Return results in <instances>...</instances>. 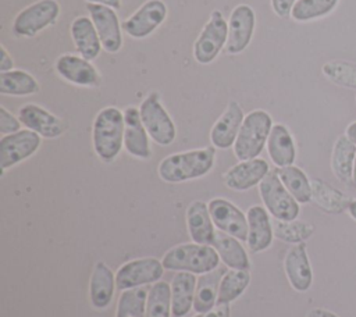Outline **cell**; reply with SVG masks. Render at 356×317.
I'll return each instance as SVG.
<instances>
[{"label":"cell","instance_id":"obj_43","mask_svg":"<svg viewBox=\"0 0 356 317\" xmlns=\"http://www.w3.org/2000/svg\"><path fill=\"white\" fill-rule=\"evenodd\" d=\"M86 3H93V4H102L111 7L114 10H118L121 7V0H85Z\"/></svg>","mask_w":356,"mask_h":317},{"label":"cell","instance_id":"obj_15","mask_svg":"<svg viewBox=\"0 0 356 317\" xmlns=\"http://www.w3.org/2000/svg\"><path fill=\"white\" fill-rule=\"evenodd\" d=\"M207 204L214 227L218 231L239 241L248 239V218L238 206L222 197H214Z\"/></svg>","mask_w":356,"mask_h":317},{"label":"cell","instance_id":"obj_14","mask_svg":"<svg viewBox=\"0 0 356 317\" xmlns=\"http://www.w3.org/2000/svg\"><path fill=\"white\" fill-rule=\"evenodd\" d=\"M54 70L61 79L75 86L96 88L102 82L100 74L92 61L79 54L65 53L58 56L54 63Z\"/></svg>","mask_w":356,"mask_h":317},{"label":"cell","instance_id":"obj_24","mask_svg":"<svg viewBox=\"0 0 356 317\" xmlns=\"http://www.w3.org/2000/svg\"><path fill=\"white\" fill-rule=\"evenodd\" d=\"M115 288V274L104 261H97L89 281V299L92 306L106 309L113 300Z\"/></svg>","mask_w":356,"mask_h":317},{"label":"cell","instance_id":"obj_23","mask_svg":"<svg viewBox=\"0 0 356 317\" xmlns=\"http://www.w3.org/2000/svg\"><path fill=\"white\" fill-rule=\"evenodd\" d=\"M186 227L193 242L200 245H213L216 228L211 220L209 204L202 200H195L186 209Z\"/></svg>","mask_w":356,"mask_h":317},{"label":"cell","instance_id":"obj_11","mask_svg":"<svg viewBox=\"0 0 356 317\" xmlns=\"http://www.w3.org/2000/svg\"><path fill=\"white\" fill-rule=\"evenodd\" d=\"M86 10L99 33L103 50L110 54L118 53L122 47L124 39L122 24L120 22L115 10L107 6L93 3H88Z\"/></svg>","mask_w":356,"mask_h":317},{"label":"cell","instance_id":"obj_2","mask_svg":"<svg viewBox=\"0 0 356 317\" xmlns=\"http://www.w3.org/2000/svg\"><path fill=\"white\" fill-rule=\"evenodd\" d=\"M92 143L102 161H114L124 146V111L114 106L102 108L93 120Z\"/></svg>","mask_w":356,"mask_h":317},{"label":"cell","instance_id":"obj_6","mask_svg":"<svg viewBox=\"0 0 356 317\" xmlns=\"http://www.w3.org/2000/svg\"><path fill=\"white\" fill-rule=\"evenodd\" d=\"M139 113L142 122L150 136V139L160 145L168 146L175 140L177 128L160 101V96L157 92H150L140 103Z\"/></svg>","mask_w":356,"mask_h":317},{"label":"cell","instance_id":"obj_42","mask_svg":"<svg viewBox=\"0 0 356 317\" xmlns=\"http://www.w3.org/2000/svg\"><path fill=\"white\" fill-rule=\"evenodd\" d=\"M0 51H1V57H0V72H7L11 71L14 67V61L11 58V56L8 54L7 49L1 44L0 46Z\"/></svg>","mask_w":356,"mask_h":317},{"label":"cell","instance_id":"obj_21","mask_svg":"<svg viewBox=\"0 0 356 317\" xmlns=\"http://www.w3.org/2000/svg\"><path fill=\"white\" fill-rule=\"evenodd\" d=\"M284 268L291 286L298 292H306L313 281L312 267L306 252V245L296 243L285 254Z\"/></svg>","mask_w":356,"mask_h":317},{"label":"cell","instance_id":"obj_34","mask_svg":"<svg viewBox=\"0 0 356 317\" xmlns=\"http://www.w3.org/2000/svg\"><path fill=\"white\" fill-rule=\"evenodd\" d=\"M147 293L149 289L146 286L121 291L115 317H146Z\"/></svg>","mask_w":356,"mask_h":317},{"label":"cell","instance_id":"obj_44","mask_svg":"<svg viewBox=\"0 0 356 317\" xmlns=\"http://www.w3.org/2000/svg\"><path fill=\"white\" fill-rule=\"evenodd\" d=\"M306 317H338L337 314H334L332 311L324 310V309H312Z\"/></svg>","mask_w":356,"mask_h":317},{"label":"cell","instance_id":"obj_3","mask_svg":"<svg viewBox=\"0 0 356 317\" xmlns=\"http://www.w3.org/2000/svg\"><path fill=\"white\" fill-rule=\"evenodd\" d=\"M163 266L168 271H185L192 274H207L217 270L220 256L210 245L200 243H181L163 256Z\"/></svg>","mask_w":356,"mask_h":317},{"label":"cell","instance_id":"obj_40","mask_svg":"<svg viewBox=\"0 0 356 317\" xmlns=\"http://www.w3.org/2000/svg\"><path fill=\"white\" fill-rule=\"evenodd\" d=\"M271 1V8L275 15L280 18H286L291 15L293 6L296 4L298 0H270Z\"/></svg>","mask_w":356,"mask_h":317},{"label":"cell","instance_id":"obj_16","mask_svg":"<svg viewBox=\"0 0 356 317\" xmlns=\"http://www.w3.org/2000/svg\"><path fill=\"white\" fill-rule=\"evenodd\" d=\"M18 118L26 129H31L46 139L61 136L67 128L61 118L35 103H26L19 107Z\"/></svg>","mask_w":356,"mask_h":317},{"label":"cell","instance_id":"obj_27","mask_svg":"<svg viewBox=\"0 0 356 317\" xmlns=\"http://www.w3.org/2000/svg\"><path fill=\"white\" fill-rule=\"evenodd\" d=\"M220 256V260L231 270H249L250 261L249 256L242 246L241 241L224 234L221 231L216 232V238L211 245Z\"/></svg>","mask_w":356,"mask_h":317},{"label":"cell","instance_id":"obj_18","mask_svg":"<svg viewBox=\"0 0 356 317\" xmlns=\"http://www.w3.org/2000/svg\"><path fill=\"white\" fill-rule=\"evenodd\" d=\"M149 138L139 108L128 106L124 110V149L136 158L147 160L152 156Z\"/></svg>","mask_w":356,"mask_h":317},{"label":"cell","instance_id":"obj_32","mask_svg":"<svg viewBox=\"0 0 356 317\" xmlns=\"http://www.w3.org/2000/svg\"><path fill=\"white\" fill-rule=\"evenodd\" d=\"M275 170L281 182L298 203H309L312 200V184L299 167L288 165Z\"/></svg>","mask_w":356,"mask_h":317},{"label":"cell","instance_id":"obj_4","mask_svg":"<svg viewBox=\"0 0 356 317\" xmlns=\"http://www.w3.org/2000/svg\"><path fill=\"white\" fill-rule=\"evenodd\" d=\"M271 128L273 118L267 111L257 108L248 113L232 146L235 157L239 161L259 157L267 145Z\"/></svg>","mask_w":356,"mask_h":317},{"label":"cell","instance_id":"obj_45","mask_svg":"<svg viewBox=\"0 0 356 317\" xmlns=\"http://www.w3.org/2000/svg\"><path fill=\"white\" fill-rule=\"evenodd\" d=\"M346 136L356 145V121L346 128Z\"/></svg>","mask_w":356,"mask_h":317},{"label":"cell","instance_id":"obj_13","mask_svg":"<svg viewBox=\"0 0 356 317\" xmlns=\"http://www.w3.org/2000/svg\"><path fill=\"white\" fill-rule=\"evenodd\" d=\"M256 29V14L249 4H238L228 18V40L225 51L229 56L242 53L250 43Z\"/></svg>","mask_w":356,"mask_h":317},{"label":"cell","instance_id":"obj_39","mask_svg":"<svg viewBox=\"0 0 356 317\" xmlns=\"http://www.w3.org/2000/svg\"><path fill=\"white\" fill-rule=\"evenodd\" d=\"M21 121L18 117L13 115L6 107H0V133L10 135L14 132H18L21 129Z\"/></svg>","mask_w":356,"mask_h":317},{"label":"cell","instance_id":"obj_35","mask_svg":"<svg viewBox=\"0 0 356 317\" xmlns=\"http://www.w3.org/2000/svg\"><path fill=\"white\" fill-rule=\"evenodd\" d=\"M171 314V285L165 281H157L149 288L146 317H170Z\"/></svg>","mask_w":356,"mask_h":317},{"label":"cell","instance_id":"obj_1","mask_svg":"<svg viewBox=\"0 0 356 317\" xmlns=\"http://www.w3.org/2000/svg\"><path fill=\"white\" fill-rule=\"evenodd\" d=\"M214 161V146L192 149L164 157L157 167V172L164 182L181 184L207 175L213 170Z\"/></svg>","mask_w":356,"mask_h":317},{"label":"cell","instance_id":"obj_41","mask_svg":"<svg viewBox=\"0 0 356 317\" xmlns=\"http://www.w3.org/2000/svg\"><path fill=\"white\" fill-rule=\"evenodd\" d=\"M195 317H229V304H216L211 310L197 313Z\"/></svg>","mask_w":356,"mask_h":317},{"label":"cell","instance_id":"obj_8","mask_svg":"<svg viewBox=\"0 0 356 317\" xmlns=\"http://www.w3.org/2000/svg\"><path fill=\"white\" fill-rule=\"evenodd\" d=\"M60 11L61 8L57 0H38L15 15L11 31L21 38H33L43 29L56 24Z\"/></svg>","mask_w":356,"mask_h":317},{"label":"cell","instance_id":"obj_30","mask_svg":"<svg viewBox=\"0 0 356 317\" xmlns=\"http://www.w3.org/2000/svg\"><path fill=\"white\" fill-rule=\"evenodd\" d=\"M249 270H228L222 274L218 285L217 304H229L236 300L249 286Z\"/></svg>","mask_w":356,"mask_h":317},{"label":"cell","instance_id":"obj_17","mask_svg":"<svg viewBox=\"0 0 356 317\" xmlns=\"http://www.w3.org/2000/svg\"><path fill=\"white\" fill-rule=\"evenodd\" d=\"M268 172V163L260 157H256L252 160L239 161L228 168L222 175V181L227 188L243 192L259 185Z\"/></svg>","mask_w":356,"mask_h":317},{"label":"cell","instance_id":"obj_46","mask_svg":"<svg viewBox=\"0 0 356 317\" xmlns=\"http://www.w3.org/2000/svg\"><path fill=\"white\" fill-rule=\"evenodd\" d=\"M348 210H349V213H350V216L356 220V200H353V202H350L349 203V207H348Z\"/></svg>","mask_w":356,"mask_h":317},{"label":"cell","instance_id":"obj_38","mask_svg":"<svg viewBox=\"0 0 356 317\" xmlns=\"http://www.w3.org/2000/svg\"><path fill=\"white\" fill-rule=\"evenodd\" d=\"M273 231L278 239L296 245L306 241L314 232V227L305 221L275 220L273 224Z\"/></svg>","mask_w":356,"mask_h":317},{"label":"cell","instance_id":"obj_31","mask_svg":"<svg viewBox=\"0 0 356 317\" xmlns=\"http://www.w3.org/2000/svg\"><path fill=\"white\" fill-rule=\"evenodd\" d=\"M222 277V271L214 270L211 273L203 274L197 279L193 309L196 313H204L211 310L217 304L218 296V285Z\"/></svg>","mask_w":356,"mask_h":317},{"label":"cell","instance_id":"obj_36","mask_svg":"<svg viewBox=\"0 0 356 317\" xmlns=\"http://www.w3.org/2000/svg\"><path fill=\"white\" fill-rule=\"evenodd\" d=\"M339 0H298L291 17L298 22H307L328 15Z\"/></svg>","mask_w":356,"mask_h":317},{"label":"cell","instance_id":"obj_5","mask_svg":"<svg viewBox=\"0 0 356 317\" xmlns=\"http://www.w3.org/2000/svg\"><path fill=\"white\" fill-rule=\"evenodd\" d=\"M259 193L264 207L275 220L293 221L299 216V203L284 186L275 168L270 170L259 184Z\"/></svg>","mask_w":356,"mask_h":317},{"label":"cell","instance_id":"obj_19","mask_svg":"<svg viewBox=\"0 0 356 317\" xmlns=\"http://www.w3.org/2000/svg\"><path fill=\"white\" fill-rule=\"evenodd\" d=\"M245 114L238 101L231 100L225 111L218 117L210 131V140L216 149H229L234 146Z\"/></svg>","mask_w":356,"mask_h":317},{"label":"cell","instance_id":"obj_29","mask_svg":"<svg viewBox=\"0 0 356 317\" xmlns=\"http://www.w3.org/2000/svg\"><path fill=\"white\" fill-rule=\"evenodd\" d=\"M40 90L39 82L33 75L24 70L0 72V93L7 96H29Z\"/></svg>","mask_w":356,"mask_h":317},{"label":"cell","instance_id":"obj_26","mask_svg":"<svg viewBox=\"0 0 356 317\" xmlns=\"http://www.w3.org/2000/svg\"><path fill=\"white\" fill-rule=\"evenodd\" d=\"M267 152L270 160L277 168L292 165L296 157L295 142L288 131V128L282 124H275L271 128L270 136L267 139Z\"/></svg>","mask_w":356,"mask_h":317},{"label":"cell","instance_id":"obj_25","mask_svg":"<svg viewBox=\"0 0 356 317\" xmlns=\"http://www.w3.org/2000/svg\"><path fill=\"white\" fill-rule=\"evenodd\" d=\"M170 285L172 317H184L193 306L197 279L192 273L178 271L172 277Z\"/></svg>","mask_w":356,"mask_h":317},{"label":"cell","instance_id":"obj_28","mask_svg":"<svg viewBox=\"0 0 356 317\" xmlns=\"http://www.w3.org/2000/svg\"><path fill=\"white\" fill-rule=\"evenodd\" d=\"M355 158L356 145L348 136H339L334 145L331 156V168L339 181L349 182L353 178Z\"/></svg>","mask_w":356,"mask_h":317},{"label":"cell","instance_id":"obj_9","mask_svg":"<svg viewBox=\"0 0 356 317\" xmlns=\"http://www.w3.org/2000/svg\"><path fill=\"white\" fill-rule=\"evenodd\" d=\"M161 260L156 257H140L122 264L115 273V284L118 291L146 286L160 281L164 274Z\"/></svg>","mask_w":356,"mask_h":317},{"label":"cell","instance_id":"obj_10","mask_svg":"<svg viewBox=\"0 0 356 317\" xmlns=\"http://www.w3.org/2000/svg\"><path fill=\"white\" fill-rule=\"evenodd\" d=\"M42 142V136L31 129H19L18 132L4 135L0 139V168L1 174L7 168L33 156Z\"/></svg>","mask_w":356,"mask_h":317},{"label":"cell","instance_id":"obj_33","mask_svg":"<svg viewBox=\"0 0 356 317\" xmlns=\"http://www.w3.org/2000/svg\"><path fill=\"white\" fill-rule=\"evenodd\" d=\"M312 184V200L321 207L324 211L328 213H342L346 207H349V200L348 197L334 189L332 186L327 185L325 182L320 179H313L310 181Z\"/></svg>","mask_w":356,"mask_h":317},{"label":"cell","instance_id":"obj_7","mask_svg":"<svg viewBox=\"0 0 356 317\" xmlns=\"http://www.w3.org/2000/svg\"><path fill=\"white\" fill-rule=\"evenodd\" d=\"M228 40V21L220 10H213L209 21L193 43V58L197 64H211Z\"/></svg>","mask_w":356,"mask_h":317},{"label":"cell","instance_id":"obj_12","mask_svg":"<svg viewBox=\"0 0 356 317\" xmlns=\"http://www.w3.org/2000/svg\"><path fill=\"white\" fill-rule=\"evenodd\" d=\"M167 13V4L163 0H147L122 21V31L132 39H145L164 22Z\"/></svg>","mask_w":356,"mask_h":317},{"label":"cell","instance_id":"obj_20","mask_svg":"<svg viewBox=\"0 0 356 317\" xmlns=\"http://www.w3.org/2000/svg\"><path fill=\"white\" fill-rule=\"evenodd\" d=\"M270 213L264 206H252L246 211L248 218V247L253 253L266 250L273 243V224L270 221Z\"/></svg>","mask_w":356,"mask_h":317},{"label":"cell","instance_id":"obj_37","mask_svg":"<svg viewBox=\"0 0 356 317\" xmlns=\"http://www.w3.org/2000/svg\"><path fill=\"white\" fill-rule=\"evenodd\" d=\"M328 81L335 85L356 89V64L343 60L328 61L321 68Z\"/></svg>","mask_w":356,"mask_h":317},{"label":"cell","instance_id":"obj_22","mask_svg":"<svg viewBox=\"0 0 356 317\" xmlns=\"http://www.w3.org/2000/svg\"><path fill=\"white\" fill-rule=\"evenodd\" d=\"M71 38L74 42V46L79 56L83 58L93 61L99 57L102 47V42L99 38V33L93 25V21L90 17H76L71 22L70 26Z\"/></svg>","mask_w":356,"mask_h":317},{"label":"cell","instance_id":"obj_47","mask_svg":"<svg viewBox=\"0 0 356 317\" xmlns=\"http://www.w3.org/2000/svg\"><path fill=\"white\" fill-rule=\"evenodd\" d=\"M353 182L356 184V158H355V164H353Z\"/></svg>","mask_w":356,"mask_h":317}]
</instances>
